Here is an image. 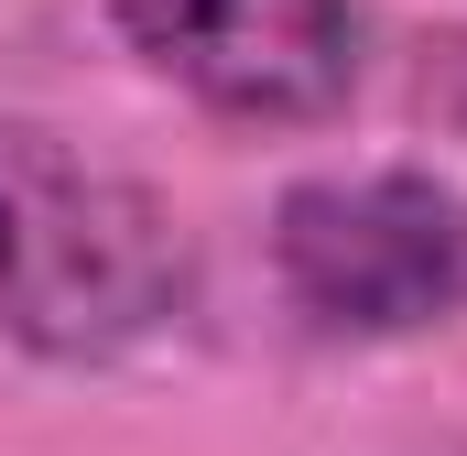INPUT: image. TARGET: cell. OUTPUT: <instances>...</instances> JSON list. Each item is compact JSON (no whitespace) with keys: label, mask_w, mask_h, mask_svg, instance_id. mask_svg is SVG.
<instances>
[{"label":"cell","mask_w":467,"mask_h":456,"mask_svg":"<svg viewBox=\"0 0 467 456\" xmlns=\"http://www.w3.org/2000/svg\"><path fill=\"white\" fill-rule=\"evenodd\" d=\"M272 272L327 337H413L467 305V196L435 174H316L272 218Z\"/></svg>","instance_id":"7a4b0ae2"},{"label":"cell","mask_w":467,"mask_h":456,"mask_svg":"<svg viewBox=\"0 0 467 456\" xmlns=\"http://www.w3.org/2000/svg\"><path fill=\"white\" fill-rule=\"evenodd\" d=\"M130 55L218 119H327L358 88L348 0H109Z\"/></svg>","instance_id":"3957f363"},{"label":"cell","mask_w":467,"mask_h":456,"mask_svg":"<svg viewBox=\"0 0 467 456\" xmlns=\"http://www.w3.org/2000/svg\"><path fill=\"white\" fill-rule=\"evenodd\" d=\"M196 294V250L152 185L0 119V326L44 358H119Z\"/></svg>","instance_id":"6da1fadb"}]
</instances>
